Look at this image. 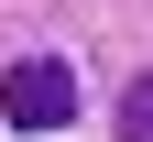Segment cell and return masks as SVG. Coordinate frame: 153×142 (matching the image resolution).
I'll return each mask as SVG.
<instances>
[{
    "instance_id": "1",
    "label": "cell",
    "mask_w": 153,
    "mask_h": 142,
    "mask_svg": "<svg viewBox=\"0 0 153 142\" xmlns=\"http://www.w3.org/2000/svg\"><path fill=\"white\" fill-rule=\"evenodd\" d=\"M0 109H11V131H66V120H76V66L22 55V66L0 77Z\"/></svg>"
},
{
    "instance_id": "2",
    "label": "cell",
    "mask_w": 153,
    "mask_h": 142,
    "mask_svg": "<svg viewBox=\"0 0 153 142\" xmlns=\"http://www.w3.org/2000/svg\"><path fill=\"white\" fill-rule=\"evenodd\" d=\"M120 142H153V77L120 88Z\"/></svg>"
}]
</instances>
